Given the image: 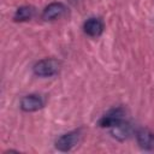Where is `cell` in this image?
Masks as SVG:
<instances>
[{
  "instance_id": "6da1fadb",
  "label": "cell",
  "mask_w": 154,
  "mask_h": 154,
  "mask_svg": "<svg viewBox=\"0 0 154 154\" xmlns=\"http://www.w3.org/2000/svg\"><path fill=\"white\" fill-rule=\"evenodd\" d=\"M59 69H60V63L57 59L47 58L37 61L34 65L32 71L38 77H51L57 75L59 72Z\"/></svg>"
},
{
  "instance_id": "7a4b0ae2",
  "label": "cell",
  "mask_w": 154,
  "mask_h": 154,
  "mask_svg": "<svg viewBox=\"0 0 154 154\" xmlns=\"http://www.w3.org/2000/svg\"><path fill=\"white\" fill-rule=\"evenodd\" d=\"M125 111L123 107H116L106 112L99 120V125L101 128H112L113 125L118 124L119 122L124 120Z\"/></svg>"
},
{
  "instance_id": "3957f363",
  "label": "cell",
  "mask_w": 154,
  "mask_h": 154,
  "mask_svg": "<svg viewBox=\"0 0 154 154\" xmlns=\"http://www.w3.org/2000/svg\"><path fill=\"white\" fill-rule=\"evenodd\" d=\"M79 137L81 135H79V131L77 130L64 134L55 141V148L60 152H69L78 143Z\"/></svg>"
},
{
  "instance_id": "277c9868",
  "label": "cell",
  "mask_w": 154,
  "mask_h": 154,
  "mask_svg": "<svg viewBox=\"0 0 154 154\" xmlns=\"http://www.w3.org/2000/svg\"><path fill=\"white\" fill-rule=\"evenodd\" d=\"M66 12V6L61 2H52L49 4L42 12V18L45 20H55L63 17Z\"/></svg>"
},
{
  "instance_id": "5b68a950",
  "label": "cell",
  "mask_w": 154,
  "mask_h": 154,
  "mask_svg": "<svg viewBox=\"0 0 154 154\" xmlns=\"http://www.w3.org/2000/svg\"><path fill=\"white\" fill-rule=\"evenodd\" d=\"M42 106H43L42 97L40 95H35V94L26 95L20 101V108L24 112H34V111L40 109Z\"/></svg>"
},
{
  "instance_id": "8992f818",
  "label": "cell",
  "mask_w": 154,
  "mask_h": 154,
  "mask_svg": "<svg viewBox=\"0 0 154 154\" xmlns=\"http://www.w3.org/2000/svg\"><path fill=\"white\" fill-rule=\"evenodd\" d=\"M136 140L141 148L147 150L154 149V132L148 129H140L136 132Z\"/></svg>"
},
{
  "instance_id": "52a82bcc",
  "label": "cell",
  "mask_w": 154,
  "mask_h": 154,
  "mask_svg": "<svg viewBox=\"0 0 154 154\" xmlns=\"http://www.w3.org/2000/svg\"><path fill=\"white\" fill-rule=\"evenodd\" d=\"M132 132V126L129 122L122 120L111 128V134L118 141H125Z\"/></svg>"
},
{
  "instance_id": "ba28073f",
  "label": "cell",
  "mask_w": 154,
  "mask_h": 154,
  "mask_svg": "<svg viewBox=\"0 0 154 154\" xmlns=\"http://www.w3.org/2000/svg\"><path fill=\"white\" fill-rule=\"evenodd\" d=\"M84 32L91 37H96L103 31V23L100 18H89L83 25Z\"/></svg>"
},
{
  "instance_id": "9c48e42d",
  "label": "cell",
  "mask_w": 154,
  "mask_h": 154,
  "mask_svg": "<svg viewBox=\"0 0 154 154\" xmlns=\"http://www.w3.org/2000/svg\"><path fill=\"white\" fill-rule=\"evenodd\" d=\"M34 13H35L34 7H31V6H22V7H19V8H17L13 19H14L16 22L29 20V19L32 18Z\"/></svg>"
}]
</instances>
